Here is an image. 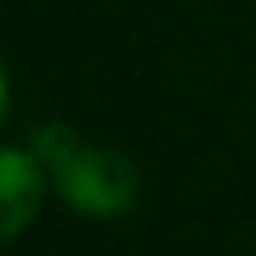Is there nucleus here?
<instances>
[{
    "instance_id": "f257e3e1",
    "label": "nucleus",
    "mask_w": 256,
    "mask_h": 256,
    "mask_svg": "<svg viewBox=\"0 0 256 256\" xmlns=\"http://www.w3.org/2000/svg\"><path fill=\"white\" fill-rule=\"evenodd\" d=\"M52 192L80 216H120L140 196L136 164L116 148L76 144L60 164L48 168Z\"/></svg>"
},
{
    "instance_id": "f03ea898",
    "label": "nucleus",
    "mask_w": 256,
    "mask_h": 256,
    "mask_svg": "<svg viewBox=\"0 0 256 256\" xmlns=\"http://www.w3.org/2000/svg\"><path fill=\"white\" fill-rule=\"evenodd\" d=\"M48 188H52L48 168L28 152V144L24 148L20 144L0 148V208H4L0 236H4V244H12L32 224V216L40 212Z\"/></svg>"
},
{
    "instance_id": "7ed1b4c3",
    "label": "nucleus",
    "mask_w": 256,
    "mask_h": 256,
    "mask_svg": "<svg viewBox=\"0 0 256 256\" xmlns=\"http://www.w3.org/2000/svg\"><path fill=\"white\" fill-rule=\"evenodd\" d=\"M76 144H80V140L72 136V128H68V124H36V128L28 132V152H32L44 168L60 164Z\"/></svg>"
}]
</instances>
